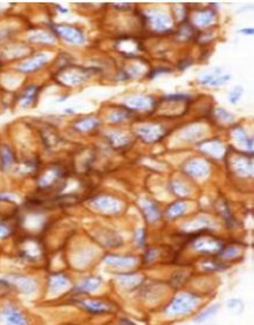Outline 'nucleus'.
Returning a JSON list of instances; mask_svg holds the SVG:
<instances>
[{
    "instance_id": "f257e3e1",
    "label": "nucleus",
    "mask_w": 254,
    "mask_h": 325,
    "mask_svg": "<svg viewBox=\"0 0 254 325\" xmlns=\"http://www.w3.org/2000/svg\"><path fill=\"white\" fill-rule=\"evenodd\" d=\"M200 297L192 293H183L170 300L165 306L164 312L169 316H179L190 314L199 304Z\"/></svg>"
},
{
    "instance_id": "f03ea898",
    "label": "nucleus",
    "mask_w": 254,
    "mask_h": 325,
    "mask_svg": "<svg viewBox=\"0 0 254 325\" xmlns=\"http://www.w3.org/2000/svg\"><path fill=\"white\" fill-rule=\"evenodd\" d=\"M4 280L10 284L11 289L23 294V295H32L38 290V281L27 275L12 274L4 277Z\"/></svg>"
},
{
    "instance_id": "7ed1b4c3",
    "label": "nucleus",
    "mask_w": 254,
    "mask_h": 325,
    "mask_svg": "<svg viewBox=\"0 0 254 325\" xmlns=\"http://www.w3.org/2000/svg\"><path fill=\"white\" fill-rule=\"evenodd\" d=\"M0 325H29V320L19 306L8 303L0 306Z\"/></svg>"
},
{
    "instance_id": "20e7f679",
    "label": "nucleus",
    "mask_w": 254,
    "mask_h": 325,
    "mask_svg": "<svg viewBox=\"0 0 254 325\" xmlns=\"http://www.w3.org/2000/svg\"><path fill=\"white\" fill-rule=\"evenodd\" d=\"M90 78V70L81 67H67L59 73V81L67 85H75Z\"/></svg>"
},
{
    "instance_id": "39448f33",
    "label": "nucleus",
    "mask_w": 254,
    "mask_h": 325,
    "mask_svg": "<svg viewBox=\"0 0 254 325\" xmlns=\"http://www.w3.org/2000/svg\"><path fill=\"white\" fill-rule=\"evenodd\" d=\"M42 253H44L42 244L35 239H25L21 242L19 254L27 261H39L42 257Z\"/></svg>"
},
{
    "instance_id": "423d86ee",
    "label": "nucleus",
    "mask_w": 254,
    "mask_h": 325,
    "mask_svg": "<svg viewBox=\"0 0 254 325\" xmlns=\"http://www.w3.org/2000/svg\"><path fill=\"white\" fill-rule=\"evenodd\" d=\"M194 248L196 250L205 254H217L220 253V250L224 248V244L219 239L213 237H205L201 234L199 238H197L194 242Z\"/></svg>"
},
{
    "instance_id": "0eeeda50",
    "label": "nucleus",
    "mask_w": 254,
    "mask_h": 325,
    "mask_svg": "<svg viewBox=\"0 0 254 325\" xmlns=\"http://www.w3.org/2000/svg\"><path fill=\"white\" fill-rule=\"evenodd\" d=\"M55 34L60 35L61 38L65 39L66 41L74 45H81L85 41L84 33L76 27L68 26V25H55L53 27Z\"/></svg>"
},
{
    "instance_id": "6e6552de",
    "label": "nucleus",
    "mask_w": 254,
    "mask_h": 325,
    "mask_svg": "<svg viewBox=\"0 0 254 325\" xmlns=\"http://www.w3.org/2000/svg\"><path fill=\"white\" fill-rule=\"evenodd\" d=\"M70 280L65 272H53L47 278V289L52 295H59L60 293L68 290Z\"/></svg>"
},
{
    "instance_id": "1a4fd4ad",
    "label": "nucleus",
    "mask_w": 254,
    "mask_h": 325,
    "mask_svg": "<svg viewBox=\"0 0 254 325\" xmlns=\"http://www.w3.org/2000/svg\"><path fill=\"white\" fill-rule=\"evenodd\" d=\"M93 206L105 214H116L121 211V204L117 199L110 195H100L93 200Z\"/></svg>"
},
{
    "instance_id": "9d476101",
    "label": "nucleus",
    "mask_w": 254,
    "mask_h": 325,
    "mask_svg": "<svg viewBox=\"0 0 254 325\" xmlns=\"http://www.w3.org/2000/svg\"><path fill=\"white\" fill-rule=\"evenodd\" d=\"M75 303L78 305H80L84 310L94 315H102L107 314L112 310V306L105 300L101 299H91V298H80L76 299Z\"/></svg>"
},
{
    "instance_id": "9b49d317",
    "label": "nucleus",
    "mask_w": 254,
    "mask_h": 325,
    "mask_svg": "<svg viewBox=\"0 0 254 325\" xmlns=\"http://www.w3.org/2000/svg\"><path fill=\"white\" fill-rule=\"evenodd\" d=\"M63 178V170L60 166H51L46 170V172L40 176L38 180L39 186L41 189H51L55 186V184H59Z\"/></svg>"
},
{
    "instance_id": "f8f14e48",
    "label": "nucleus",
    "mask_w": 254,
    "mask_h": 325,
    "mask_svg": "<svg viewBox=\"0 0 254 325\" xmlns=\"http://www.w3.org/2000/svg\"><path fill=\"white\" fill-rule=\"evenodd\" d=\"M47 61H48L47 54L36 53L34 55H32L30 57H28L26 61H24L23 63H20L19 67H18V70L21 73H26V74H28V73H33L35 72V70L42 68V67L47 63Z\"/></svg>"
},
{
    "instance_id": "ddd939ff",
    "label": "nucleus",
    "mask_w": 254,
    "mask_h": 325,
    "mask_svg": "<svg viewBox=\"0 0 254 325\" xmlns=\"http://www.w3.org/2000/svg\"><path fill=\"white\" fill-rule=\"evenodd\" d=\"M137 135L142 138L143 140L148 143H154L160 140L164 136L165 133L163 128L157 124H145L143 127L137 128Z\"/></svg>"
},
{
    "instance_id": "4468645a",
    "label": "nucleus",
    "mask_w": 254,
    "mask_h": 325,
    "mask_svg": "<svg viewBox=\"0 0 254 325\" xmlns=\"http://www.w3.org/2000/svg\"><path fill=\"white\" fill-rule=\"evenodd\" d=\"M148 20L152 28L158 32H164L171 28V19L167 13L161 11H152L148 15Z\"/></svg>"
},
{
    "instance_id": "2eb2a0df",
    "label": "nucleus",
    "mask_w": 254,
    "mask_h": 325,
    "mask_svg": "<svg viewBox=\"0 0 254 325\" xmlns=\"http://www.w3.org/2000/svg\"><path fill=\"white\" fill-rule=\"evenodd\" d=\"M185 171L191 177L203 178L210 173V166L203 159H191L185 164Z\"/></svg>"
},
{
    "instance_id": "dca6fc26",
    "label": "nucleus",
    "mask_w": 254,
    "mask_h": 325,
    "mask_svg": "<svg viewBox=\"0 0 254 325\" xmlns=\"http://www.w3.org/2000/svg\"><path fill=\"white\" fill-rule=\"evenodd\" d=\"M101 284H102V278L100 276H89V277H85L82 280L78 286L73 288V293L81 295V294H89L94 293L99 289Z\"/></svg>"
},
{
    "instance_id": "f3484780",
    "label": "nucleus",
    "mask_w": 254,
    "mask_h": 325,
    "mask_svg": "<svg viewBox=\"0 0 254 325\" xmlns=\"http://www.w3.org/2000/svg\"><path fill=\"white\" fill-rule=\"evenodd\" d=\"M105 261L107 265L114 267V268H133L137 263V259L135 256L108 255Z\"/></svg>"
},
{
    "instance_id": "a211bd4d",
    "label": "nucleus",
    "mask_w": 254,
    "mask_h": 325,
    "mask_svg": "<svg viewBox=\"0 0 254 325\" xmlns=\"http://www.w3.org/2000/svg\"><path fill=\"white\" fill-rule=\"evenodd\" d=\"M130 109L136 110H150L155 106L154 100L150 99L148 96H142V95H137L127 100L125 102Z\"/></svg>"
},
{
    "instance_id": "6ab92c4d",
    "label": "nucleus",
    "mask_w": 254,
    "mask_h": 325,
    "mask_svg": "<svg viewBox=\"0 0 254 325\" xmlns=\"http://www.w3.org/2000/svg\"><path fill=\"white\" fill-rule=\"evenodd\" d=\"M252 166H253L252 161L247 158V156L239 155L238 156V158L234 159L233 167H234L235 172L239 174V176H243V177L251 176L253 172Z\"/></svg>"
},
{
    "instance_id": "aec40b11",
    "label": "nucleus",
    "mask_w": 254,
    "mask_h": 325,
    "mask_svg": "<svg viewBox=\"0 0 254 325\" xmlns=\"http://www.w3.org/2000/svg\"><path fill=\"white\" fill-rule=\"evenodd\" d=\"M142 210H143V213H144L145 219L148 220L150 223L156 222V221H158V220H160L161 211L154 201L149 200V199H145V200H143Z\"/></svg>"
},
{
    "instance_id": "412c9836",
    "label": "nucleus",
    "mask_w": 254,
    "mask_h": 325,
    "mask_svg": "<svg viewBox=\"0 0 254 325\" xmlns=\"http://www.w3.org/2000/svg\"><path fill=\"white\" fill-rule=\"evenodd\" d=\"M231 76L227 74H220V73H213V74H207L201 79L200 83L204 85H211V87H218V85L225 84L228 81Z\"/></svg>"
},
{
    "instance_id": "4be33fe9",
    "label": "nucleus",
    "mask_w": 254,
    "mask_h": 325,
    "mask_svg": "<svg viewBox=\"0 0 254 325\" xmlns=\"http://www.w3.org/2000/svg\"><path fill=\"white\" fill-rule=\"evenodd\" d=\"M15 158L14 153L12 151L11 148L7 145H2L0 148V164H1L2 170H8L14 164Z\"/></svg>"
},
{
    "instance_id": "5701e85b",
    "label": "nucleus",
    "mask_w": 254,
    "mask_h": 325,
    "mask_svg": "<svg viewBox=\"0 0 254 325\" xmlns=\"http://www.w3.org/2000/svg\"><path fill=\"white\" fill-rule=\"evenodd\" d=\"M186 211H188V204L185 201H176L168 207L167 217L169 219H176L182 217Z\"/></svg>"
},
{
    "instance_id": "b1692460",
    "label": "nucleus",
    "mask_w": 254,
    "mask_h": 325,
    "mask_svg": "<svg viewBox=\"0 0 254 325\" xmlns=\"http://www.w3.org/2000/svg\"><path fill=\"white\" fill-rule=\"evenodd\" d=\"M36 95H38V88L35 85H28L24 91L23 96L20 99V104L24 108H28L34 102L36 99Z\"/></svg>"
},
{
    "instance_id": "393cba45",
    "label": "nucleus",
    "mask_w": 254,
    "mask_h": 325,
    "mask_svg": "<svg viewBox=\"0 0 254 325\" xmlns=\"http://www.w3.org/2000/svg\"><path fill=\"white\" fill-rule=\"evenodd\" d=\"M29 40L33 42H36V44H42V45H51L55 42V36L54 34L48 32H44V30H39V32L33 33L32 35L29 36Z\"/></svg>"
},
{
    "instance_id": "a878e982",
    "label": "nucleus",
    "mask_w": 254,
    "mask_h": 325,
    "mask_svg": "<svg viewBox=\"0 0 254 325\" xmlns=\"http://www.w3.org/2000/svg\"><path fill=\"white\" fill-rule=\"evenodd\" d=\"M110 144L115 148H123L130 142V137L123 133H112L108 135Z\"/></svg>"
},
{
    "instance_id": "bb28decb",
    "label": "nucleus",
    "mask_w": 254,
    "mask_h": 325,
    "mask_svg": "<svg viewBox=\"0 0 254 325\" xmlns=\"http://www.w3.org/2000/svg\"><path fill=\"white\" fill-rule=\"evenodd\" d=\"M99 121L96 118H84L76 122L74 124V129L78 131H81V133H85V131L94 130L95 128L99 127Z\"/></svg>"
},
{
    "instance_id": "cd10ccee",
    "label": "nucleus",
    "mask_w": 254,
    "mask_h": 325,
    "mask_svg": "<svg viewBox=\"0 0 254 325\" xmlns=\"http://www.w3.org/2000/svg\"><path fill=\"white\" fill-rule=\"evenodd\" d=\"M214 18V14L213 12L211 10H203V11H199L197 14L195 15V23L196 25L198 26H206L209 25V24L212 23Z\"/></svg>"
},
{
    "instance_id": "c85d7f7f",
    "label": "nucleus",
    "mask_w": 254,
    "mask_h": 325,
    "mask_svg": "<svg viewBox=\"0 0 254 325\" xmlns=\"http://www.w3.org/2000/svg\"><path fill=\"white\" fill-rule=\"evenodd\" d=\"M233 136L235 139L238 140V142L241 143V144H244L245 146H246L247 149H250V150H252L253 148V139L252 138H250L249 136H247L246 133H245V131L243 130V129L241 128H235L234 130H233Z\"/></svg>"
},
{
    "instance_id": "c756f323",
    "label": "nucleus",
    "mask_w": 254,
    "mask_h": 325,
    "mask_svg": "<svg viewBox=\"0 0 254 325\" xmlns=\"http://www.w3.org/2000/svg\"><path fill=\"white\" fill-rule=\"evenodd\" d=\"M240 249L235 246H228V247H224L222 250H220L219 256H222L223 259H234L235 256L239 255Z\"/></svg>"
},
{
    "instance_id": "7c9ffc66",
    "label": "nucleus",
    "mask_w": 254,
    "mask_h": 325,
    "mask_svg": "<svg viewBox=\"0 0 254 325\" xmlns=\"http://www.w3.org/2000/svg\"><path fill=\"white\" fill-rule=\"evenodd\" d=\"M219 308H220V304H214L212 306H210V308H207L206 310L201 312V314L198 316V317H196L195 322H198V323H200V322L206 321L207 318H210L211 316H213L214 314H216V312L219 310Z\"/></svg>"
},
{
    "instance_id": "2f4dec72",
    "label": "nucleus",
    "mask_w": 254,
    "mask_h": 325,
    "mask_svg": "<svg viewBox=\"0 0 254 325\" xmlns=\"http://www.w3.org/2000/svg\"><path fill=\"white\" fill-rule=\"evenodd\" d=\"M219 212L222 213V216L224 217V219L226 220V222H227L228 225H233V223L235 222L234 217L231 214V211H229V208H228L227 204H226V202H222V204H220Z\"/></svg>"
},
{
    "instance_id": "473e14b6",
    "label": "nucleus",
    "mask_w": 254,
    "mask_h": 325,
    "mask_svg": "<svg viewBox=\"0 0 254 325\" xmlns=\"http://www.w3.org/2000/svg\"><path fill=\"white\" fill-rule=\"evenodd\" d=\"M118 281L121 282L122 286L129 288V287H131V286H134V284H136L137 282H139V278H137V276H136V275L124 274V275L118 276Z\"/></svg>"
},
{
    "instance_id": "72a5a7b5",
    "label": "nucleus",
    "mask_w": 254,
    "mask_h": 325,
    "mask_svg": "<svg viewBox=\"0 0 254 325\" xmlns=\"http://www.w3.org/2000/svg\"><path fill=\"white\" fill-rule=\"evenodd\" d=\"M130 116V110H117V111H114L110 115V119H112V122H123L125 119L129 118Z\"/></svg>"
},
{
    "instance_id": "f704fd0d",
    "label": "nucleus",
    "mask_w": 254,
    "mask_h": 325,
    "mask_svg": "<svg viewBox=\"0 0 254 325\" xmlns=\"http://www.w3.org/2000/svg\"><path fill=\"white\" fill-rule=\"evenodd\" d=\"M172 191L174 194L182 195L183 197V195H188L190 190L186 188L184 184H182L180 182H174L172 184Z\"/></svg>"
},
{
    "instance_id": "c9c22d12",
    "label": "nucleus",
    "mask_w": 254,
    "mask_h": 325,
    "mask_svg": "<svg viewBox=\"0 0 254 325\" xmlns=\"http://www.w3.org/2000/svg\"><path fill=\"white\" fill-rule=\"evenodd\" d=\"M145 238H146V234H145V229L144 228H141L135 233V239H136V244H139V247L143 248L145 246Z\"/></svg>"
},
{
    "instance_id": "e433bc0d",
    "label": "nucleus",
    "mask_w": 254,
    "mask_h": 325,
    "mask_svg": "<svg viewBox=\"0 0 254 325\" xmlns=\"http://www.w3.org/2000/svg\"><path fill=\"white\" fill-rule=\"evenodd\" d=\"M12 234L11 227L7 225L5 221L0 220V239H6Z\"/></svg>"
},
{
    "instance_id": "4c0bfd02",
    "label": "nucleus",
    "mask_w": 254,
    "mask_h": 325,
    "mask_svg": "<svg viewBox=\"0 0 254 325\" xmlns=\"http://www.w3.org/2000/svg\"><path fill=\"white\" fill-rule=\"evenodd\" d=\"M241 95H243V88L237 87V88H234L233 90L231 91V93H229V95H228V100L231 101V103L235 104V103L238 102V101L240 100Z\"/></svg>"
},
{
    "instance_id": "58836bf2",
    "label": "nucleus",
    "mask_w": 254,
    "mask_h": 325,
    "mask_svg": "<svg viewBox=\"0 0 254 325\" xmlns=\"http://www.w3.org/2000/svg\"><path fill=\"white\" fill-rule=\"evenodd\" d=\"M158 256V250L157 249H148L146 253L144 254V261L145 262H151L155 259H157Z\"/></svg>"
},
{
    "instance_id": "ea45409f",
    "label": "nucleus",
    "mask_w": 254,
    "mask_h": 325,
    "mask_svg": "<svg viewBox=\"0 0 254 325\" xmlns=\"http://www.w3.org/2000/svg\"><path fill=\"white\" fill-rule=\"evenodd\" d=\"M241 33H244L245 35H252L253 34V28H245L240 30Z\"/></svg>"
}]
</instances>
